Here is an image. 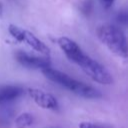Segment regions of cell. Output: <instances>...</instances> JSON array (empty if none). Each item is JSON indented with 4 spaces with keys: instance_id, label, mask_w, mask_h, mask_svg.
<instances>
[{
    "instance_id": "cell-1",
    "label": "cell",
    "mask_w": 128,
    "mask_h": 128,
    "mask_svg": "<svg viewBox=\"0 0 128 128\" xmlns=\"http://www.w3.org/2000/svg\"><path fill=\"white\" fill-rule=\"evenodd\" d=\"M57 43L61 50L65 53L66 57L71 62L78 65L91 79L102 85L112 84L113 77L109 71L98 61L87 55L74 40L63 36L58 38Z\"/></svg>"
},
{
    "instance_id": "cell-6",
    "label": "cell",
    "mask_w": 128,
    "mask_h": 128,
    "mask_svg": "<svg viewBox=\"0 0 128 128\" xmlns=\"http://www.w3.org/2000/svg\"><path fill=\"white\" fill-rule=\"evenodd\" d=\"M29 96L33 101L41 108L46 110H52V111H58L59 110V104L56 98L43 90L37 89V88H28L27 90Z\"/></svg>"
},
{
    "instance_id": "cell-3",
    "label": "cell",
    "mask_w": 128,
    "mask_h": 128,
    "mask_svg": "<svg viewBox=\"0 0 128 128\" xmlns=\"http://www.w3.org/2000/svg\"><path fill=\"white\" fill-rule=\"evenodd\" d=\"M98 39L114 54L119 57H127V40L123 30L110 23H105L97 27Z\"/></svg>"
},
{
    "instance_id": "cell-10",
    "label": "cell",
    "mask_w": 128,
    "mask_h": 128,
    "mask_svg": "<svg viewBox=\"0 0 128 128\" xmlns=\"http://www.w3.org/2000/svg\"><path fill=\"white\" fill-rule=\"evenodd\" d=\"M100 1H101L102 6L107 9V8H110V7L112 6V4L114 3L115 0H100Z\"/></svg>"
},
{
    "instance_id": "cell-8",
    "label": "cell",
    "mask_w": 128,
    "mask_h": 128,
    "mask_svg": "<svg viewBox=\"0 0 128 128\" xmlns=\"http://www.w3.org/2000/svg\"><path fill=\"white\" fill-rule=\"evenodd\" d=\"M34 122V116L30 113H22L20 114L16 120L15 125L17 128H27L30 127Z\"/></svg>"
},
{
    "instance_id": "cell-9",
    "label": "cell",
    "mask_w": 128,
    "mask_h": 128,
    "mask_svg": "<svg viewBox=\"0 0 128 128\" xmlns=\"http://www.w3.org/2000/svg\"><path fill=\"white\" fill-rule=\"evenodd\" d=\"M79 128H114L107 124L102 123H94V122H81L79 124Z\"/></svg>"
},
{
    "instance_id": "cell-4",
    "label": "cell",
    "mask_w": 128,
    "mask_h": 128,
    "mask_svg": "<svg viewBox=\"0 0 128 128\" xmlns=\"http://www.w3.org/2000/svg\"><path fill=\"white\" fill-rule=\"evenodd\" d=\"M8 30H9V33L11 34V36L14 39H16L17 41L26 43L28 46H30L35 51H37V52H39V53H41L43 55L49 56L50 49L48 48V46L44 42H42L40 39H38L30 31L25 30V29H23L21 27L13 25V24L9 25Z\"/></svg>"
},
{
    "instance_id": "cell-2",
    "label": "cell",
    "mask_w": 128,
    "mask_h": 128,
    "mask_svg": "<svg viewBox=\"0 0 128 128\" xmlns=\"http://www.w3.org/2000/svg\"><path fill=\"white\" fill-rule=\"evenodd\" d=\"M42 73L50 81L62 86L66 90L80 97L87 98V99H97L102 96L101 92L96 88H94L93 86H90L86 83L78 81L59 70L51 68V66L44 68L42 70Z\"/></svg>"
},
{
    "instance_id": "cell-7",
    "label": "cell",
    "mask_w": 128,
    "mask_h": 128,
    "mask_svg": "<svg viewBox=\"0 0 128 128\" xmlns=\"http://www.w3.org/2000/svg\"><path fill=\"white\" fill-rule=\"evenodd\" d=\"M24 93V89L16 85L0 86V104H6L20 98Z\"/></svg>"
},
{
    "instance_id": "cell-5",
    "label": "cell",
    "mask_w": 128,
    "mask_h": 128,
    "mask_svg": "<svg viewBox=\"0 0 128 128\" xmlns=\"http://www.w3.org/2000/svg\"><path fill=\"white\" fill-rule=\"evenodd\" d=\"M15 59L19 64L29 69L43 70L44 68L50 67L51 65V60L48 56H37L24 51L15 52Z\"/></svg>"
}]
</instances>
